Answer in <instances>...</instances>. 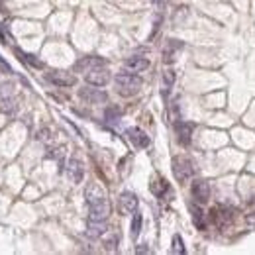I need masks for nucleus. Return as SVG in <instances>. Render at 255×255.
Listing matches in <instances>:
<instances>
[{
	"label": "nucleus",
	"instance_id": "obj_1",
	"mask_svg": "<svg viewBox=\"0 0 255 255\" xmlns=\"http://www.w3.org/2000/svg\"><path fill=\"white\" fill-rule=\"evenodd\" d=\"M86 206H88V220L90 222H104L110 214L108 196L96 185H90L86 188Z\"/></svg>",
	"mask_w": 255,
	"mask_h": 255
},
{
	"label": "nucleus",
	"instance_id": "obj_2",
	"mask_svg": "<svg viewBox=\"0 0 255 255\" xmlns=\"http://www.w3.org/2000/svg\"><path fill=\"white\" fill-rule=\"evenodd\" d=\"M139 88H141V79L132 71L116 75V92L120 96H134L139 92Z\"/></svg>",
	"mask_w": 255,
	"mask_h": 255
},
{
	"label": "nucleus",
	"instance_id": "obj_3",
	"mask_svg": "<svg viewBox=\"0 0 255 255\" xmlns=\"http://www.w3.org/2000/svg\"><path fill=\"white\" fill-rule=\"evenodd\" d=\"M110 71L104 67V65H94V67H90L88 71H86V75H85V81L88 83V85H94V86H106L108 83H110Z\"/></svg>",
	"mask_w": 255,
	"mask_h": 255
},
{
	"label": "nucleus",
	"instance_id": "obj_4",
	"mask_svg": "<svg viewBox=\"0 0 255 255\" xmlns=\"http://www.w3.org/2000/svg\"><path fill=\"white\" fill-rule=\"evenodd\" d=\"M173 175L179 183H187L192 177V163L187 157H175L173 159Z\"/></svg>",
	"mask_w": 255,
	"mask_h": 255
},
{
	"label": "nucleus",
	"instance_id": "obj_5",
	"mask_svg": "<svg viewBox=\"0 0 255 255\" xmlns=\"http://www.w3.org/2000/svg\"><path fill=\"white\" fill-rule=\"evenodd\" d=\"M136 208H137V196L134 192H130V190H124L120 194V198H118V210H120V214H124V216L134 214Z\"/></svg>",
	"mask_w": 255,
	"mask_h": 255
},
{
	"label": "nucleus",
	"instance_id": "obj_6",
	"mask_svg": "<svg viewBox=\"0 0 255 255\" xmlns=\"http://www.w3.org/2000/svg\"><path fill=\"white\" fill-rule=\"evenodd\" d=\"M47 81L57 86H73L77 83V77L67 71H53V73H47Z\"/></svg>",
	"mask_w": 255,
	"mask_h": 255
},
{
	"label": "nucleus",
	"instance_id": "obj_7",
	"mask_svg": "<svg viewBox=\"0 0 255 255\" xmlns=\"http://www.w3.org/2000/svg\"><path fill=\"white\" fill-rule=\"evenodd\" d=\"M126 136H128V139L132 141V145L137 147V149H143V147L149 145V136H147L145 132H141L139 128H128V130H126Z\"/></svg>",
	"mask_w": 255,
	"mask_h": 255
},
{
	"label": "nucleus",
	"instance_id": "obj_8",
	"mask_svg": "<svg viewBox=\"0 0 255 255\" xmlns=\"http://www.w3.org/2000/svg\"><path fill=\"white\" fill-rule=\"evenodd\" d=\"M79 94H81L83 100L88 102V104H102V102L108 100L106 92H102V90H98V88H81Z\"/></svg>",
	"mask_w": 255,
	"mask_h": 255
},
{
	"label": "nucleus",
	"instance_id": "obj_9",
	"mask_svg": "<svg viewBox=\"0 0 255 255\" xmlns=\"http://www.w3.org/2000/svg\"><path fill=\"white\" fill-rule=\"evenodd\" d=\"M192 196L196 202L200 204H206L208 198H210V187L206 181H194L192 183Z\"/></svg>",
	"mask_w": 255,
	"mask_h": 255
},
{
	"label": "nucleus",
	"instance_id": "obj_10",
	"mask_svg": "<svg viewBox=\"0 0 255 255\" xmlns=\"http://www.w3.org/2000/svg\"><path fill=\"white\" fill-rule=\"evenodd\" d=\"M67 177L71 179V183H81L83 181V177H85V167H83V163L79 161V159H71L69 161V165H67Z\"/></svg>",
	"mask_w": 255,
	"mask_h": 255
},
{
	"label": "nucleus",
	"instance_id": "obj_11",
	"mask_svg": "<svg viewBox=\"0 0 255 255\" xmlns=\"http://www.w3.org/2000/svg\"><path fill=\"white\" fill-rule=\"evenodd\" d=\"M192 130H194V124H190V122H179V124H177V139H179V143L188 145V143H190Z\"/></svg>",
	"mask_w": 255,
	"mask_h": 255
},
{
	"label": "nucleus",
	"instance_id": "obj_12",
	"mask_svg": "<svg viewBox=\"0 0 255 255\" xmlns=\"http://www.w3.org/2000/svg\"><path fill=\"white\" fill-rule=\"evenodd\" d=\"M124 67L132 73H139V71H145L149 67V61L143 59V57H130V59H126Z\"/></svg>",
	"mask_w": 255,
	"mask_h": 255
},
{
	"label": "nucleus",
	"instance_id": "obj_13",
	"mask_svg": "<svg viewBox=\"0 0 255 255\" xmlns=\"http://www.w3.org/2000/svg\"><path fill=\"white\" fill-rule=\"evenodd\" d=\"M149 190L155 194V196H159V198H163V194H167L169 192V185H167V181L165 179H153L151 183H149Z\"/></svg>",
	"mask_w": 255,
	"mask_h": 255
},
{
	"label": "nucleus",
	"instance_id": "obj_14",
	"mask_svg": "<svg viewBox=\"0 0 255 255\" xmlns=\"http://www.w3.org/2000/svg\"><path fill=\"white\" fill-rule=\"evenodd\" d=\"M183 47V43H179L177 39H169V43H167V47H165V51H163V59H165V63H171L175 57V51H179Z\"/></svg>",
	"mask_w": 255,
	"mask_h": 255
},
{
	"label": "nucleus",
	"instance_id": "obj_15",
	"mask_svg": "<svg viewBox=\"0 0 255 255\" xmlns=\"http://www.w3.org/2000/svg\"><path fill=\"white\" fill-rule=\"evenodd\" d=\"M104 230H106V228H104V222H90L86 234H88L90 238H98V236L104 234Z\"/></svg>",
	"mask_w": 255,
	"mask_h": 255
},
{
	"label": "nucleus",
	"instance_id": "obj_16",
	"mask_svg": "<svg viewBox=\"0 0 255 255\" xmlns=\"http://www.w3.org/2000/svg\"><path fill=\"white\" fill-rule=\"evenodd\" d=\"M173 83H175V73H173L171 69H167V71L163 73V94H169Z\"/></svg>",
	"mask_w": 255,
	"mask_h": 255
},
{
	"label": "nucleus",
	"instance_id": "obj_17",
	"mask_svg": "<svg viewBox=\"0 0 255 255\" xmlns=\"http://www.w3.org/2000/svg\"><path fill=\"white\" fill-rule=\"evenodd\" d=\"M16 53H18L20 59H24L26 63H30V65H34V67H43V63H41L39 59H35L34 55H30V53H24V51H20V49H16Z\"/></svg>",
	"mask_w": 255,
	"mask_h": 255
},
{
	"label": "nucleus",
	"instance_id": "obj_18",
	"mask_svg": "<svg viewBox=\"0 0 255 255\" xmlns=\"http://www.w3.org/2000/svg\"><path fill=\"white\" fill-rule=\"evenodd\" d=\"M106 120L110 122V124H114V122H118L120 120V116H122V112H120V108H116V106H110V108H106Z\"/></svg>",
	"mask_w": 255,
	"mask_h": 255
},
{
	"label": "nucleus",
	"instance_id": "obj_19",
	"mask_svg": "<svg viewBox=\"0 0 255 255\" xmlns=\"http://www.w3.org/2000/svg\"><path fill=\"white\" fill-rule=\"evenodd\" d=\"M141 214H134V220H132V238H137L139 236V232H141Z\"/></svg>",
	"mask_w": 255,
	"mask_h": 255
},
{
	"label": "nucleus",
	"instance_id": "obj_20",
	"mask_svg": "<svg viewBox=\"0 0 255 255\" xmlns=\"http://www.w3.org/2000/svg\"><path fill=\"white\" fill-rule=\"evenodd\" d=\"M192 220H194V226L198 230H204V214L200 208H192Z\"/></svg>",
	"mask_w": 255,
	"mask_h": 255
},
{
	"label": "nucleus",
	"instance_id": "obj_21",
	"mask_svg": "<svg viewBox=\"0 0 255 255\" xmlns=\"http://www.w3.org/2000/svg\"><path fill=\"white\" fill-rule=\"evenodd\" d=\"M173 253H185V243H183V239H181V236H173Z\"/></svg>",
	"mask_w": 255,
	"mask_h": 255
},
{
	"label": "nucleus",
	"instance_id": "obj_22",
	"mask_svg": "<svg viewBox=\"0 0 255 255\" xmlns=\"http://www.w3.org/2000/svg\"><path fill=\"white\" fill-rule=\"evenodd\" d=\"M0 69H2L4 73H12V69H10V65H8L6 61H2V57H0Z\"/></svg>",
	"mask_w": 255,
	"mask_h": 255
},
{
	"label": "nucleus",
	"instance_id": "obj_23",
	"mask_svg": "<svg viewBox=\"0 0 255 255\" xmlns=\"http://www.w3.org/2000/svg\"><path fill=\"white\" fill-rule=\"evenodd\" d=\"M245 224L255 226V214H247V216H245Z\"/></svg>",
	"mask_w": 255,
	"mask_h": 255
},
{
	"label": "nucleus",
	"instance_id": "obj_24",
	"mask_svg": "<svg viewBox=\"0 0 255 255\" xmlns=\"http://www.w3.org/2000/svg\"><path fill=\"white\" fill-rule=\"evenodd\" d=\"M151 2H155V4H157V2H159V0H151Z\"/></svg>",
	"mask_w": 255,
	"mask_h": 255
}]
</instances>
